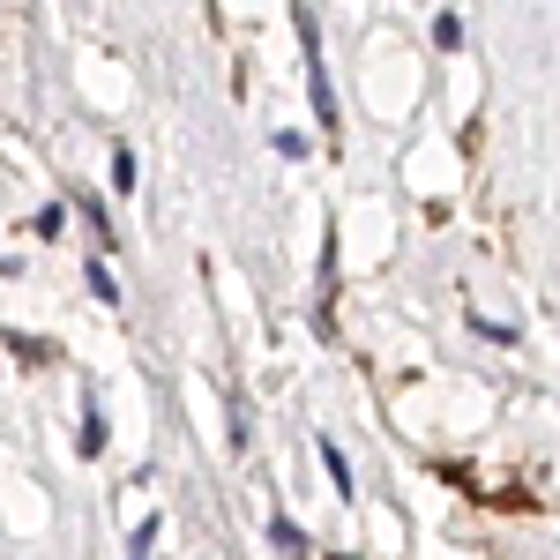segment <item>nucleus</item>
Wrapping results in <instances>:
<instances>
[{
	"instance_id": "7ed1b4c3",
	"label": "nucleus",
	"mask_w": 560,
	"mask_h": 560,
	"mask_svg": "<svg viewBox=\"0 0 560 560\" xmlns=\"http://www.w3.org/2000/svg\"><path fill=\"white\" fill-rule=\"evenodd\" d=\"M97 448H105V411L90 404V427H83V456H97Z\"/></svg>"
},
{
	"instance_id": "f03ea898",
	"label": "nucleus",
	"mask_w": 560,
	"mask_h": 560,
	"mask_svg": "<svg viewBox=\"0 0 560 560\" xmlns=\"http://www.w3.org/2000/svg\"><path fill=\"white\" fill-rule=\"evenodd\" d=\"M322 464H329V478H337V493H351V464H345L337 441H322Z\"/></svg>"
},
{
	"instance_id": "20e7f679",
	"label": "nucleus",
	"mask_w": 560,
	"mask_h": 560,
	"mask_svg": "<svg viewBox=\"0 0 560 560\" xmlns=\"http://www.w3.org/2000/svg\"><path fill=\"white\" fill-rule=\"evenodd\" d=\"M113 179H120V195H135V150H113Z\"/></svg>"
},
{
	"instance_id": "f257e3e1",
	"label": "nucleus",
	"mask_w": 560,
	"mask_h": 560,
	"mask_svg": "<svg viewBox=\"0 0 560 560\" xmlns=\"http://www.w3.org/2000/svg\"><path fill=\"white\" fill-rule=\"evenodd\" d=\"M300 45H306V97H314V120H322V128H337V90H329L322 31H314V15H306V8H300Z\"/></svg>"
},
{
	"instance_id": "39448f33",
	"label": "nucleus",
	"mask_w": 560,
	"mask_h": 560,
	"mask_svg": "<svg viewBox=\"0 0 560 560\" xmlns=\"http://www.w3.org/2000/svg\"><path fill=\"white\" fill-rule=\"evenodd\" d=\"M269 538H277V546H284V553H306V538H300V530H292V523H284V516L269 523Z\"/></svg>"
}]
</instances>
